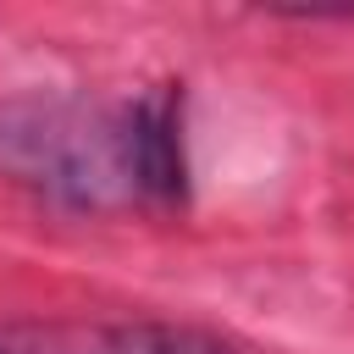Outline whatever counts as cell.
Instances as JSON below:
<instances>
[{"instance_id":"6da1fadb","label":"cell","mask_w":354,"mask_h":354,"mask_svg":"<svg viewBox=\"0 0 354 354\" xmlns=\"http://www.w3.org/2000/svg\"><path fill=\"white\" fill-rule=\"evenodd\" d=\"M0 166L66 210L183 205V100L149 88L133 100L22 94L0 105Z\"/></svg>"},{"instance_id":"7a4b0ae2","label":"cell","mask_w":354,"mask_h":354,"mask_svg":"<svg viewBox=\"0 0 354 354\" xmlns=\"http://www.w3.org/2000/svg\"><path fill=\"white\" fill-rule=\"evenodd\" d=\"M0 354H238L177 321H6Z\"/></svg>"}]
</instances>
